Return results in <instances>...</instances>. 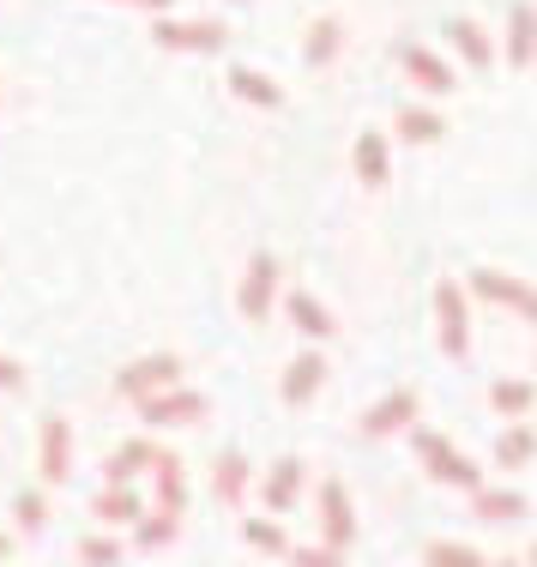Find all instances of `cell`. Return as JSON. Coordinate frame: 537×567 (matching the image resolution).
Here are the masks:
<instances>
[{"label": "cell", "instance_id": "cell-31", "mask_svg": "<svg viewBox=\"0 0 537 567\" xmlns=\"http://www.w3.org/2000/svg\"><path fill=\"white\" fill-rule=\"evenodd\" d=\"M12 513H19V532L24 537H37V532H43V519H49V507H43V495H37V489H24L19 502H12Z\"/></svg>", "mask_w": 537, "mask_h": 567}, {"label": "cell", "instance_id": "cell-7", "mask_svg": "<svg viewBox=\"0 0 537 567\" xmlns=\"http://www.w3.org/2000/svg\"><path fill=\"white\" fill-rule=\"evenodd\" d=\"M320 532H327V544H332V549H344V544L357 537L351 495H344V483H339V477H327V483H320Z\"/></svg>", "mask_w": 537, "mask_h": 567}, {"label": "cell", "instance_id": "cell-30", "mask_svg": "<svg viewBox=\"0 0 537 567\" xmlns=\"http://www.w3.org/2000/svg\"><path fill=\"white\" fill-rule=\"evenodd\" d=\"M423 561L428 567H483V556H477V549H465V544H428Z\"/></svg>", "mask_w": 537, "mask_h": 567}, {"label": "cell", "instance_id": "cell-1", "mask_svg": "<svg viewBox=\"0 0 537 567\" xmlns=\"http://www.w3.org/2000/svg\"><path fill=\"white\" fill-rule=\"evenodd\" d=\"M157 49H176V55H218L224 49V24L218 19H157L152 24Z\"/></svg>", "mask_w": 537, "mask_h": 567}, {"label": "cell", "instance_id": "cell-12", "mask_svg": "<svg viewBox=\"0 0 537 567\" xmlns=\"http://www.w3.org/2000/svg\"><path fill=\"white\" fill-rule=\"evenodd\" d=\"M285 315H290V327H297L302 339H332V332H339V327H332V315L308 290H290L285 296Z\"/></svg>", "mask_w": 537, "mask_h": 567}, {"label": "cell", "instance_id": "cell-34", "mask_svg": "<svg viewBox=\"0 0 537 567\" xmlns=\"http://www.w3.org/2000/svg\"><path fill=\"white\" fill-rule=\"evenodd\" d=\"M19 386H24V369L12 357H0V393H19Z\"/></svg>", "mask_w": 537, "mask_h": 567}, {"label": "cell", "instance_id": "cell-5", "mask_svg": "<svg viewBox=\"0 0 537 567\" xmlns=\"http://www.w3.org/2000/svg\"><path fill=\"white\" fill-rule=\"evenodd\" d=\"M417 453L428 458V477H441V483H459V489H483L477 465H472V458H459V453H453L441 435H428V429H417Z\"/></svg>", "mask_w": 537, "mask_h": 567}, {"label": "cell", "instance_id": "cell-8", "mask_svg": "<svg viewBox=\"0 0 537 567\" xmlns=\"http://www.w3.org/2000/svg\"><path fill=\"white\" fill-rule=\"evenodd\" d=\"M435 308H441V350L447 357H465V296H459V284H435Z\"/></svg>", "mask_w": 537, "mask_h": 567}, {"label": "cell", "instance_id": "cell-10", "mask_svg": "<svg viewBox=\"0 0 537 567\" xmlns=\"http://www.w3.org/2000/svg\"><path fill=\"white\" fill-rule=\"evenodd\" d=\"M399 61H405V73L417 79L423 91H435V97H441V91H453V85H459V79H453V66L441 61V55H428V49H417V43H405V49H399Z\"/></svg>", "mask_w": 537, "mask_h": 567}, {"label": "cell", "instance_id": "cell-27", "mask_svg": "<svg viewBox=\"0 0 537 567\" xmlns=\"http://www.w3.org/2000/svg\"><path fill=\"white\" fill-rule=\"evenodd\" d=\"M399 133L411 145H428V140H441V115L435 110H399Z\"/></svg>", "mask_w": 537, "mask_h": 567}, {"label": "cell", "instance_id": "cell-32", "mask_svg": "<svg viewBox=\"0 0 537 567\" xmlns=\"http://www.w3.org/2000/svg\"><path fill=\"white\" fill-rule=\"evenodd\" d=\"M79 556H85V567H115V561H127V549H121L115 537H85Z\"/></svg>", "mask_w": 537, "mask_h": 567}, {"label": "cell", "instance_id": "cell-26", "mask_svg": "<svg viewBox=\"0 0 537 567\" xmlns=\"http://www.w3.org/2000/svg\"><path fill=\"white\" fill-rule=\"evenodd\" d=\"M176 532H182V513L157 507V519H145V525H140V549H164V544H176Z\"/></svg>", "mask_w": 537, "mask_h": 567}, {"label": "cell", "instance_id": "cell-36", "mask_svg": "<svg viewBox=\"0 0 537 567\" xmlns=\"http://www.w3.org/2000/svg\"><path fill=\"white\" fill-rule=\"evenodd\" d=\"M7 556H12V537H7V532H0V561H7Z\"/></svg>", "mask_w": 537, "mask_h": 567}, {"label": "cell", "instance_id": "cell-9", "mask_svg": "<svg viewBox=\"0 0 537 567\" xmlns=\"http://www.w3.org/2000/svg\"><path fill=\"white\" fill-rule=\"evenodd\" d=\"M320 381H327V357H320V350H302L285 369V404H308L320 393Z\"/></svg>", "mask_w": 537, "mask_h": 567}, {"label": "cell", "instance_id": "cell-28", "mask_svg": "<svg viewBox=\"0 0 537 567\" xmlns=\"http://www.w3.org/2000/svg\"><path fill=\"white\" fill-rule=\"evenodd\" d=\"M241 537H248L254 549H266V556H290V537L278 532L272 519H248V525H241Z\"/></svg>", "mask_w": 537, "mask_h": 567}, {"label": "cell", "instance_id": "cell-16", "mask_svg": "<svg viewBox=\"0 0 537 567\" xmlns=\"http://www.w3.org/2000/svg\"><path fill=\"white\" fill-rule=\"evenodd\" d=\"M152 458H157L152 441H127V447L110 453V465H103V483H133L145 465H152Z\"/></svg>", "mask_w": 537, "mask_h": 567}, {"label": "cell", "instance_id": "cell-13", "mask_svg": "<svg viewBox=\"0 0 537 567\" xmlns=\"http://www.w3.org/2000/svg\"><path fill=\"white\" fill-rule=\"evenodd\" d=\"M411 416H417V393L405 386V393L381 399L369 416H362V435H393V429H405V423H411Z\"/></svg>", "mask_w": 537, "mask_h": 567}, {"label": "cell", "instance_id": "cell-20", "mask_svg": "<svg viewBox=\"0 0 537 567\" xmlns=\"http://www.w3.org/2000/svg\"><path fill=\"white\" fill-rule=\"evenodd\" d=\"M357 175H362V187H381L386 182V140H381V133H362V140H357Z\"/></svg>", "mask_w": 537, "mask_h": 567}, {"label": "cell", "instance_id": "cell-6", "mask_svg": "<svg viewBox=\"0 0 537 567\" xmlns=\"http://www.w3.org/2000/svg\"><path fill=\"white\" fill-rule=\"evenodd\" d=\"M272 296H278V260H272V254H254V260H248V278H241V296H236L241 320H266Z\"/></svg>", "mask_w": 537, "mask_h": 567}, {"label": "cell", "instance_id": "cell-23", "mask_svg": "<svg viewBox=\"0 0 537 567\" xmlns=\"http://www.w3.org/2000/svg\"><path fill=\"white\" fill-rule=\"evenodd\" d=\"M302 55H308V66H327L332 55H339V19H320L314 31H308Z\"/></svg>", "mask_w": 537, "mask_h": 567}, {"label": "cell", "instance_id": "cell-38", "mask_svg": "<svg viewBox=\"0 0 537 567\" xmlns=\"http://www.w3.org/2000/svg\"><path fill=\"white\" fill-rule=\"evenodd\" d=\"M531 561H537V549H531Z\"/></svg>", "mask_w": 537, "mask_h": 567}, {"label": "cell", "instance_id": "cell-29", "mask_svg": "<svg viewBox=\"0 0 537 567\" xmlns=\"http://www.w3.org/2000/svg\"><path fill=\"white\" fill-rule=\"evenodd\" d=\"M489 404H495L502 416H526V411H531V386H526V381H495Z\"/></svg>", "mask_w": 537, "mask_h": 567}, {"label": "cell", "instance_id": "cell-2", "mask_svg": "<svg viewBox=\"0 0 537 567\" xmlns=\"http://www.w3.org/2000/svg\"><path fill=\"white\" fill-rule=\"evenodd\" d=\"M176 381H182V362L169 357V350H164V357H140V362H127V369L115 374V399L140 404V399L164 393V386H176Z\"/></svg>", "mask_w": 537, "mask_h": 567}, {"label": "cell", "instance_id": "cell-25", "mask_svg": "<svg viewBox=\"0 0 537 567\" xmlns=\"http://www.w3.org/2000/svg\"><path fill=\"white\" fill-rule=\"evenodd\" d=\"M472 495H477L483 519H514V513H526V495H514V489H472Z\"/></svg>", "mask_w": 537, "mask_h": 567}, {"label": "cell", "instance_id": "cell-18", "mask_svg": "<svg viewBox=\"0 0 537 567\" xmlns=\"http://www.w3.org/2000/svg\"><path fill=\"white\" fill-rule=\"evenodd\" d=\"M241 489H248V458H241L236 447L218 458V477H211V495H218L224 507H236L241 502Z\"/></svg>", "mask_w": 537, "mask_h": 567}, {"label": "cell", "instance_id": "cell-14", "mask_svg": "<svg viewBox=\"0 0 537 567\" xmlns=\"http://www.w3.org/2000/svg\"><path fill=\"white\" fill-rule=\"evenodd\" d=\"M91 513H97V525H140V519H145L127 483H110V489H103L97 502H91Z\"/></svg>", "mask_w": 537, "mask_h": 567}, {"label": "cell", "instance_id": "cell-4", "mask_svg": "<svg viewBox=\"0 0 537 567\" xmlns=\"http://www.w3.org/2000/svg\"><path fill=\"white\" fill-rule=\"evenodd\" d=\"M37 471H43V489H61V483L73 477V423H66V416H49V423H43Z\"/></svg>", "mask_w": 537, "mask_h": 567}, {"label": "cell", "instance_id": "cell-24", "mask_svg": "<svg viewBox=\"0 0 537 567\" xmlns=\"http://www.w3.org/2000/svg\"><path fill=\"white\" fill-rule=\"evenodd\" d=\"M531 453H537V435H531V429H507V435L495 441V465H507V471L526 465Z\"/></svg>", "mask_w": 537, "mask_h": 567}, {"label": "cell", "instance_id": "cell-22", "mask_svg": "<svg viewBox=\"0 0 537 567\" xmlns=\"http://www.w3.org/2000/svg\"><path fill=\"white\" fill-rule=\"evenodd\" d=\"M447 37H453V49H459V55L472 61V66H489V37H483L472 19H453Z\"/></svg>", "mask_w": 537, "mask_h": 567}, {"label": "cell", "instance_id": "cell-15", "mask_svg": "<svg viewBox=\"0 0 537 567\" xmlns=\"http://www.w3.org/2000/svg\"><path fill=\"white\" fill-rule=\"evenodd\" d=\"M537 55V12L531 7H514L507 12V61L526 66Z\"/></svg>", "mask_w": 537, "mask_h": 567}, {"label": "cell", "instance_id": "cell-21", "mask_svg": "<svg viewBox=\"0 0 537 567\" xmlns=\"http://www.w3.org/2000/svg\"><path fill=\"white\" fill-rule=\"evenodd\" d=\"M472 284H477V296H495V302H514L519 315H531V320H537V296H531V290H519V284H507V278H495V272H477Z\"/></svg>", "mask_w": 537, "mask_h": 567}, {"label": "cell", "instance_id": "cell-3", "mask_svg": "<svg viewBox=\"0 0 537 567\" xmlns=\"http://www.w3.org/2000/svg\"><path fill=\"white\" fill-rule=\"evenodd\" d=\"M206 416V393H182V386H164V393L140 399V423L145 429H187Z\"/></svg>", "mask_w": 537, "mask_h": 567}, {"label": "cell", "instance_id": "cell-37", "mask_svg": "<svg viewBox=\"0 0 537 567\" xmlns=\"http://www.w3.org/2000/svg\"><path fill=\"white\" fill-rule=\"evenodd\" d=\"M502 567H514V561H502Z\"/></svg>", "mask_w": 537, "mask_h": 567}, {"label": "cell", "instance_id": "cell-33", "mask_svg": "<svg viewBox=\"0 0 537 567\" xmlns=\"http://www.w3.org/2000/svg\"><path fill=\"white\" fill-rule=\"evenodd\" d=\"M297 567H344L339 549H297Z\"/></svg>", "mask_w": 537, "mask_h": 567}, {"label": "cell", "instance_id": "cell-19", "mask_svg": "<svg viewBox=\"0 0 537 567\" xmlns=\"http://www.w3.org/2000/svg\"><path fill=\"white\" fill-rule=\"evenodd\" d=\"M152 471H157V502H164L169 513H182V502H187L182 458H176V453H157V458H152Z\"/></svg>", "mask_w": 537, "mask_h": 567}, {"label": "cell", "instance_id": "cell-11", "mask_svg": "<svg viewBox=\"0 0 537 567\" xmlns=\"http://www.w3.org/2000/svg\"><path fill=\"white\" fill-rule=\"evenodd\" d=\"M297 495H302V458H278V471L266 477V489H260L266 513H290Z\"/></svg>", "mask_w": 537, "mask_h": 567}, {"label": "cell", "instance_id": "cell-35", "mask_svg": "<svg viewBox=\"0 0 537 567\" xmlns=\"http://www.w3.org/2000/svg\"><path fill=\"white\" fill-rule=\"evenodd\" d=\"M121 7H145V12H169V0H121Z\"/></svg>", "mask_w": 537, "mask_h": 567}, {"label": "cell", "instance_id": "cell-17", "mask_svg": "<svg viewBox=\"0 0 537 567\" xmlns=\"http://www.w3.org/2000/svg\"><path fill=\"white\" fill-rule=\"evenodd\" d=\"M230 91L241 103H260V110H278V103H285V91H278L266 73H254V66H230Z\"/></svg>", "mask_w": 537, "mask_h": 567}]
</instances>
